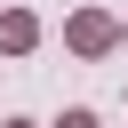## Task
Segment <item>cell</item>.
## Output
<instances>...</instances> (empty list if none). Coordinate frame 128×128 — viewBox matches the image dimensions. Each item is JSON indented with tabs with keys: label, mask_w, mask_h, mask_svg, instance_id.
I'll return each instance as SVG.
<instances>
[{
	"label": "cell",
	"mask_w": 128,
	"mask_h": 128,
	"mask_svg": "<svg viewBox=\"0 0 128 128\" xmlns=\"http://www.w3.org/2000/svg\"><path fill=\"white\" fill-rule=\"evenodd\" d=\"M64 40H72V56H104V48L120 40V24H112L104 8H80V16L64 24Z\"/></svg>",
	"instance_id": "6da1fadb"
},
{
	"label": "cell",
	"mask_w": 128,
	"mask_h": 128,
	"mask_svg": "<svg viewBox=\"0 0 128 128\" xmlns=\"http://www.w3.org/2000/svg\"><path fill=\"white\" fill-rule=\"evenodd\" d=\"M40 48V16L32 8H0V56H32Z\"/></svg>",
	"instance_id": "7a4b0ae2"
},
{
	"label": "cell",
	"mask_w": 128,
	"mask_h": 128,
	"mask_svg": "<svg viewBox=\"0 0 128 128\" xmlns=\"http://www.w3.org/2000/svg\"><path fill=\"white\" fill-rule=\"evenodd\" d=\"M56 128H96V112H88V104H72V112H64Z\"/></svg>",
	"instance_id": "3957f363"
},
{
	"label": "cell",
	"mask_w": 128,
	"mask_h": 128,
	"mask_svg": "<svg viewBox=\"0 0 128 128\" xmlns=\"http://www.w3.org/2000/svg\"><path fill=\"white\" fill-rule=\"evenodd\" d=\"M0 128H24V120H0Z\"/></svg>",
	"instance_id": "277c9868"
},
{
	"label": "cell",
	"mask_w": 128,
	"mask_h": 128,
	"mask_svg": "<svg viewBox=\"0 0 128 128\" xmlns=\"http://www.w3.org/2000/svg\"><path fill=\"white\" fill-rule=\"evenodd\" d=\"M120 40H128V32H120Z\"/></svg>",
	"instance_id": "5b68a950"
}]
</instances>
